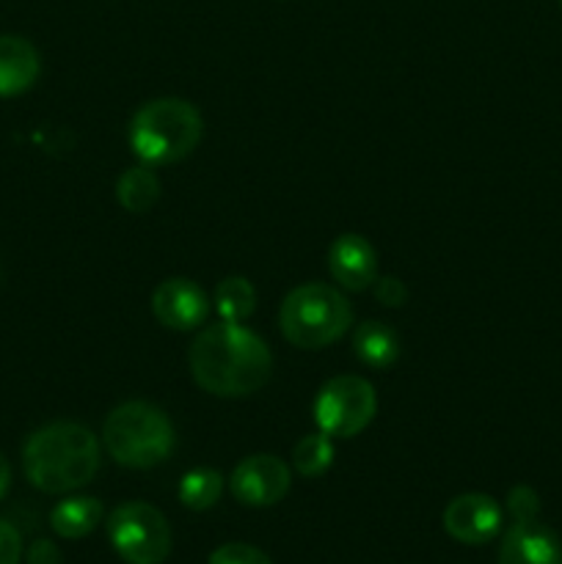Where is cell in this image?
<instances>
[{
  "mask_svg": "<svg viewBox=\"0 0 562 564\" xmlns=\"http://www.w3.org/2000/svg\"><path fill=\"white\" fill-rule=\"evenodd\" d=\"M331 463H334V444H331L325 433L303 435L295 444V449H292V466L306 479L323 477L331 468Z\"/></svg>",
  "mask_w": 562,
  "mask_h": 564,
  "instance_id": "obj_19",
  "label": "cell"
},
{
  "mask_svg": "<svg viewBox=\"0 0 562 564\" xmlns=\"http://www.w3.org/2000/svg\"><path fill=\"white\" fill-rule=\"evenodd\" d=\"M0 281H3V268H0Z\"/></svg>",
  "mask_w": 562,
  "mask_h": 564,
  "instance_id": "obj_26",
  "label": "cell"
},
{
  "mask_svg": "<svg viewBox=\"0 0 562 564\" xmlns=\"http://www.w3.org/2000/svg\"><path fill=\"white\" fill-rule=\"evenodd\" d=\"M220 494H224V477L215 468H193L180 482L182 507L193 512H204L218 505Z\"/></svg>",
  "mask_w": 562,
  "mask_h": 564,
  "instance_id": "obj_18",
  "label": "cell"
},
{
  "mask_svg": "<svg viewBox=\"0 0 562 564\" xmlns=\"http://www.w3.org/2000/svg\"><path fill=\"white\" fill-rule=\"evenodd\" d=\"M152 312L171 330H196L209 317V297L196 281L165 279L152 292Z\"/></svg>",
  "mask_w": 562,
  "mask_h": 564,
  "instance_id": "obj_9",
  "label": "cell"
},
{
  "mask_svg": "<svg viewBox=\"0 0 562 564\" xmlns=\"http://www.w3.org/2000/svg\"><path fill=\"white\" fill-rule=\"evenodd\" d=\"M372 292H375V297H378V303H383V306H391V308H400L402 303L408 301L406 284H402L400 279H395V275L375 279Z\"/></svg>",
  "mask_w": 562,
  "mask_h": 564,
  "instance_id": "obj_23",
  "label": "cell"
},
{
  "mask_svg": "<svg viewBox=\"0 0 562 564\" xmlns=\"http://www.w3.org/2000/svg\"><path fill=\"white\" fill-rule=\"evenodd\" d=\"M501 507L485 494H463L446 505L444 529L463 545H485L501 532Z\"/></svg>",
  "mask_w": 562,
  "mask_h": 564,
  "instance_id": "obj_10",
  "label": "cell"
},
{
  "mask_svg": "<svg viewBox=\"0 0 562 564\" xmlns=\"http://www.w3.org/2000/svg\"><path fill=\"white\" fill-rule=\"evenodd\" d=\"M108 540L127 564H163L171 554V527L147 501L119 505L108 518Z\"/></svg>",
  "mask_w": 562,
  "mask_h": 564,
  "instance_id": "obj_6",
  "label": "cell"
},
{
  "mask_svg": "<svg viewBox=\"0 0 562 564\" xmlns=\"http://www.w3.org/2000/svg\"><path fill=\"white\" fill-rule=\"evenodd\" d=\"M22 471L42 494H72L86 488L99 471V441L77 422H53L28 435Z\"/></svg>",
  "mask_w": 562,
  "mask_h": 564,
  "instance_id": "obj_2",
  "label": "cell"
},
{
  "mask_svg": "<svg viewBox=\"0 0 562 564\" xmlns=\"http://www.w3.org/2000/svg\"><path fill=\"white\" fill-rule=\"evenodd\" d=\"M328 273L342 290L364 292L372 290L378 279V253L372 242L361 235H339L328 248Z\"/></svg>",
  "mask_w": 562,
  "mask_h": 564,
  "instance_id": "obj_11",
  "label": "cell"
},
{
  "mask_svg": "<svg viewBox=\"0 0 562 564\" xmlns=\"http://www.w3.org/2000/svg\"><path fill=\"white\" fill-rule=\"evenodd\" d=\"M105 507L102 501L94 496H69V499L58 501L50 512V527L58 538L64 540H80L88 538L94 529L102 523Z\"/></svg>",
  "mask_w": 562,
  "mask_h": 564,
  "instance_id": "obj_15",
  "label": "cell"
},
{
  "mask_svg": "<svg viewBox=\"0 0 562 564\" xmlns=\"http://www.w3.org/2000/svg\"><path fill=\"white\" fill-rule=\"evenodd\" d=\"M353 308L347 297L331 284H301L284 297L279 308V328L292 347L323 350L347 334Z\"/></svg>",
  "mask_w": 562,
  "mask_h": 564,
  "instance_id": "obj_5",
  "label": "cell"
},
{
  "mask_svg": "<svg viewBox=\"0 0 562 564\" xmlns=\"http://www.w3.org/2000/svg\"><path fill=\"white\" fill-rule=\"evenodd\" d=\"M187 361L198 389L224 400L257 394L273 375V356L264 339L224 319L193 339Z\"/></svg>",
  "mask_w": 562,
  "mask_h": 564,
  "instance_id": "obj_1",
  "label": "cell"
},
{
  "mask_svg": "<svg viewBox=\"0 0 562 564\" xmlns=\"http://www.w3.org/2000/svg\"><path fill=\"white\" fill-rule=\"evenodd\" d=\"M116 198H119V204L127 209V213L132 215L149 213L160 198V180L152 171V165L141 163L121 171L119 182H116Z\"/></svg>",
  "mask_w": 562,
  "mask_h": 564,
  "instance_id": "obj_16",
  "label": "cell"
},
{
  "mask_svg": "<svg viewBox=\"0 0 562 564\" xmlns=\"http://www.w3.org/2000/svg\"><path fill=\"white\" fill-rule=\"evenodd\" d=\"M507 512L512 516L516 523H527V521H538L540 512V499L532 488L527 485H518L507 494Z\"/></svg>",
  "mask_w": 562,
  "mask_h": 564,
  "instance_id": "obj_21",
  "label": "cell"
},
{
  "mask_svg": "<svg viewBox=\"0 0 562 564\" xmlns=\"http://www.w3.org/2000/svg\"><path fill=\"white\" fill-rule=\"evenodd\" d=\"M560 6H562V0H560Z\"/></svg>",
  "mask_w": 562,
  "mask_h": 564,
  "instance_id": "obj_27",
  "label": "cell"
},
{
  "mask_svg": "<svg viewBox=\"0 0 562 564\" xmlns=\"http://www.w3.org/2000/svg\"><path fill=\"white\" fill-rule=\"evenodd\" d=\"M204 135L196 105L180 97H160L141 105L130 124V147L147 165H171L185 160Z\"/></svg>",
  "mask_w": 562,
  "mask_h": 564,
  "instance_id": "obj_3",
  "label": "cell"
},
{
  "mask_svg": "<svg viewBox=\"0 0 562 564\" xmlns=\"http://www.w3.org/2000/svg\"><path fill=\"white\" fill-rule=\"evenodd\" d=\"M28 564H61V551L55 549L53 540H36L28 549Z\"/></svg>",
  "mask_w": 562,
  "mask_h": 564,
  "instance_id": "obj_24",
  "label": "cell"
},
{
  "mask_svg": "<svg viewBox=\"0 0 562 564\" xmlns=\"http://www.w3.org/2000/svg\"><path fill=\"white\" fill-rule=\"evenodd\" d=\"M42 72L36 47L28 39L3 33L0 36V97L25 94Z\"/></svg>",
  "mask_w": 562,
  "mask_h": 564,
  "instance_id": "obj_13",
  "label": "cell"
},
{
  "mask_svg": "<svg viewBox=\"0 0 562 564\" xmlns=\"http://www.w3.org/2000/svg\"><path fill=\"white\" fill-rule=\"evenodd\" d=\"M375 411L378 397L372 383L358 375L331 378L314 400V422L328 438H353L372 422Z\"/></svg>",
  "mask_w": 562,
  "mask_h": 564,
  "instance_id": "obj_7",
  "label": "cell"
},
{
  "mask_svg": "<svg viewBox=\"0 0 562 564\" xmlns=\"http://www.w3.org/2000/svg\"><path fill=\"white\" fill-rule=\"evenodd\" d=\"M499 564H562V543L543 523H512L501 538Z\"/></svg>",
  "mask_w": 562,
  "mask_h": 564,
  "instance_id": "obj_12",
  "label": "cell"
},
{
  "mask_svg": "<svg viewBox=\"0 0 562 564\" xmlns=\"http://www.w3.org/2000/svg\"><path fill=\"white\" fill-rule=\"evenodd\" d=\"M353 352L364 367L386 372L400 358V336L391 325L380 323V319H367L353 334Z\"/></svg>",
  "mask_w": 562,
  "mask_h": 564,
  "instance_id": "obj_14",
  "label": "cell"
},
{
  "mask_svg": "<svg viewBox=\"0 0 562 564\" xmlns=\"http://www.w3.org/2000/svg\"><path fill=\"white\" fill-rule=\"evenodd\" d=\"M102 444L119 466L154 468L174 449V424L152 402L132 400L108 413Z\"/></svg>",
  "mask_w": 562,
  "mask_h": 564,
  "instance_id": "obj_4",
  "label": "cell"
},
{
  "mask_svg": "<svg viewBox=\"0 0 562 564\" xmlns=\"http://www.w3.org/2000/svg\"><path fill=\"white\" fill-rule=\"evenodd\" d=\"M292 485L290 466L275 455H251L237 463L229 477V490L246 507H273Z\"/></svg>",
  "mask_w": 562,
  "mask_h": 564,
  "instance_id": "obj_8",
  "label": "cell"
},
{
  "mask_svg": "<svg viewBox=\"0 0 562 564\" xmlns=\"http://www.w3.org/2000/svg\"><path fill=\"white\" fill-rule=\"evenodd\" d=\"M22 560V534L14 523L0 518V564H20Z\"/></svg>",
  "mask_w": 562,
  "mask_h": 564,
  "instance_id": "obj_22",
  "label": "cell"
},
{
  "mask_svg": "<svg viewBox=\"0 0 562 564\" xmlns=\"http://www.w3.org/2000/svg\"><path fill=\"white\" fill-rule=\"evenodd\" d=\"M215 312L224 323L242 325L257 308V290L248 279L242 275H229L215 286Z\"/></svg>",
  "mask_w": 562,
  "mask_h": 564,
  "instance_id": "obj_17",
  "label": "cell"
},
{
  "mask_svg": "<svg viewBox=\"0 0 562 564\" xmlns=\"http://www.w3.org/2000/svg\"><path fill=\"white\" fill-rule=\"evenodd\" d=\"M207 564H273V562L268 560V554H262V551L253 549V545L248 543H226L209 554Z\"/></svg>",
  "mask_w": 562,
  "mask_h": 564,
  "instance_id": "obj_20",
  "label": "cell"
},
{
  "mask_svg": "<svg viewBox=\"0 0 562 564\" xmlns=\"http://www.w3.org/2000/svg\"><path fill=\"white\" fill-rule=\"evenodd\" d=\"M9 488H11V466H9V460L0 455V499L9 494Z\"/></svg>",
  "mask_w": 562,
  "mask_h": 564,
  "instance_id": "obj_25",
  "label": "cell"
}]
</instances>
